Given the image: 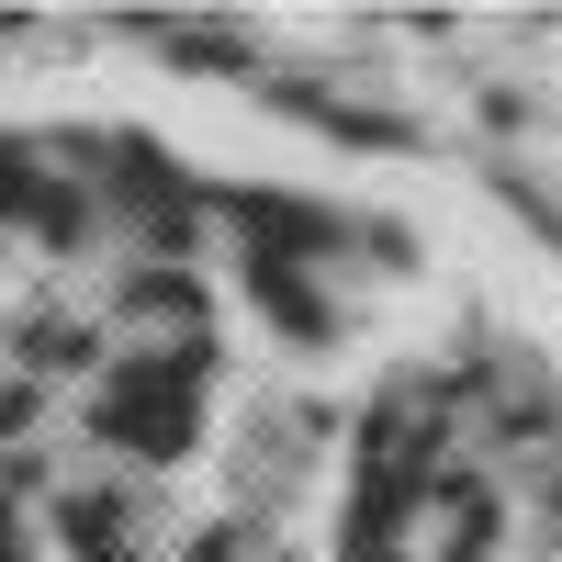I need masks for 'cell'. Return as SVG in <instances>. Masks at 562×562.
Masks as SVG:
<instances>
[{
	"mask_svg": "<svg viewBox=\"0 0 562 562\" xmlns=\"http://www.w3.org/2000/svg\"><path fill=\"white\" fill-rule=\"evenodd\" d=\"M371 259L349 203L0 135V562H562L506 371H428Z\"/></svg>",
	"mask_w": 562,
	"mask_h": 562,
	"instance_id": "cell-1",
	"label": "cell"
}]
</instances>
